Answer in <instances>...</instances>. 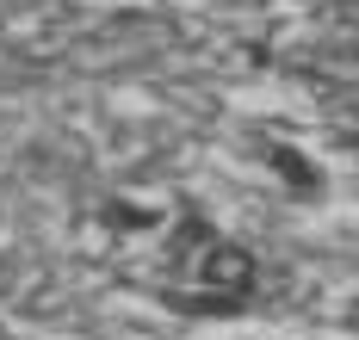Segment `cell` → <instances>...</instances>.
Returning <instances> with one entry per match:
<instances>
[{
    "label": "cell",
    "mask_w": 359,
    "mask_h": 340,
    "mask_svg": "<svg viewBox=\"0 0 359 340\" xmlns=\"http://www.w3.org/2000/svg\"><path fill=\"white\" fill-rule=\"evenodd\" d=\"M192 278H198V291H217V297H248L254 291V254L242 241L211 235V241L192 254Z\"/></svg>",
    "instance_id": "cell-1"
},
{
    "label": "cell",
    "mask_w": 359,
    "mask_h": 340,
    "mask_svg": "<svg viewBox=\"0 0 359 340\" xmlns=\"http://www.w3.org/2000/svg\"><path fill=\"white\" fill-rule=\"evenodd\" d=\"M266 167H273V173H279L291 192H304V198H316V192H323V167H316L304 149H291V143H273Z\"/></svg>",
    "instance_id": "cell-2"
},
{
    "label": "cell",
    "mask_w": 359,
    "mask_h": 340,
    "mask_svg": "<svg viewBox=\"0 0 359 340\" xmlns=\"http://www.w3.org/2000/svg\"><path fill=\"white\" fill-rule=\"evenodd\" d=\"M106 223L124 229V235H143V229H161V223H168V211H155V204H143V198H111V204H106Z\"/></svg>",
    "instance_id": "cell-3"
}]
</instances>
